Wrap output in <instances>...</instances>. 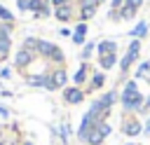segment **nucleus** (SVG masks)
Instances as JSON below:
<instances>
[{
    "instance_id": "nucleus-5",
    "label": "nucleus",
    "mask_w": 150,
    "mask_h": 145,
    "mask_svg": "<svg viewBox=\"0 0 150 145\" xmlns=\"http://www.w3.org/2000/svg\"><path fill=\"white\" fill-rule=\"evenodd\" d=\"M138 54H141V40H131V42H129V49H127V54H124V58H122V63H120L122 72H127V70L131 68V63L138 58Z\"/></svg>"
},
{
    "instance_id": "nucleus-19",
    "label": "nucleus",
    "mask_w": 150,
    "mask_h": 145,
    "mask_svg": "<svg viewBox=\"0 0 150 145\" xmlns=\"http://www.w3.org/2000/svg\"><path fill=\"white\" fill-rule=\"evenodd\" d=\"M103 82H105V75H103V72H96V75L91 77V87H89V89H101Z\"/></svg>"
},
{
    "instance_id": "nucleus-24",
    "label": "nucleus",
    "mask_w": 150,
    "mask_h": 145,
    "mask_svg": "<svg viewBox=\"0 0 150 145\" xmlns=\"http://www.w3.org/2000/svg\"><path fill=\"white\" fill-rule=\"evenodd\" d=\"M148 70H150V63H141V65H138V70H136V77L148 75Z\"/></svg>"
},
{
    "instance_id": "nucleus-15",
    "label": "nucleus",
    "mask_w": 150,
    "mask_h": 145,
    "mask_svg": "<svg viewBox=\"0 0 150 145\" xmlns=\"http://www.w3.org/2000/svg\"><path fill=\"white\" fill-rule=\"evenodd\" d=\"M38 47H40V40H38V37H26V40H23V49L38 54Z\"/></svg>"
},
{
    "instance_id": "nucleus-10",
    "label": "nucleus",
    "mask_w": 150,
    "mask_h": 145,
    "mask_svg": "<svg viewBox=\"0 0 150 145\" xmlns=\"http://www.w3.org/2000/svg\"><path fill=\"white\" fill-rule=\"evenodd\" d=\"M96 49H98L101 56H105V54H115V51H117V44H115L112 40H103V42L96 44Z\"/></svg>"
},
{
    "instance_id": "nucleus-6",
    "label": "nucleus",
    "mask_w": 150,
    "mask_h": 145,
    "mask_svg": "<svg viewBox=\"0 0 150 145\" xmlns=\"http://www.w3.org/2000/svg\"><path fill=\"white\" fill-rule=\"evenodd\" d=\"M9 33H12V23H2L0 26V63L9 56V44H12Z\"/></svg>"
},
{
    "instance_id": "nucleus-2",
    "label": "nucleus",
    "mask_w": 150,
    "mask_h": 145,
    "mask_svg": "<svg viewBox=\"0 0 150 145\" xmlns=\"http://www.w3.org/2000/svg\"><path fill=\"white\" fill-rule=\"evenodd\" d=\"M110 131H112V129H110L108 122H98V124L89 131V136L84 138V143H87V145H101V143L110 136Z\"/></svg>"
},
{
    "instance_id": "nucleus-31",
    "label": "nucleus",
    "mask_w": 150,
    "mask_h": 145,
    "mask_svg": "<svg viewBox=\"0 0 150 145\" xmlns=\"http://www.w3.org/2000/svg\"><path fill=\"white\" fill-rule=\"evenodd\" d=\"M143 133H148V136H150V119H148V124L143 126Z\"/></svg>"
},
{
    "instance_id": "nucleus-14",
    "label": "nucleus",
    "mask_w": 150,
    "mask_h": 145,
    "mask_svg": "<svg viewBox=\"0 0 150 145\" xmlns=\"http://www.w3.org/2000/svg\"><path fill=\"white\" fill-rule=\"evenodd\" d=\"M98 63H101V68H103V70H110V68L117 63V56H115V54H105V56H101V58H98Z\"/></svg>"
},
{
    "instance_id": "nucleus-27",
    "label": "nucleus",
    "mask_w": 150,
    "mask_h": 145,
    "mask_svg": "<svg viewBox=\"0 0 150 145\" xmlns=\"http://www.w3.org/2000/svg\"><path fill=\"white\" fill-rule=\"evenodd\" d=\"M0 117H5V119H7V117H9V110H7V108H5V105H0Z\"/></svg>"
},
{
    "instance_id": "nucleus-12",
    "label": "nucleus",
    "mask_w": 150,
    "mask_h": 145,
    "mask_svg": "<svg viewBox=\"0 0 150 145\" xmlns=\"http://www.w3.org/2000/svg\"><path fill=\"white\" fill-rule=\"evenodd\" d=\"M87 75H89V68H87V63H82L80 68H77V72H75V77H73V82H75V87H80L84 80H87Z\"/></svg>"
},
{
    "instance_id": "nucleus-33",
    "label": "nucleus",
    "mask_w": 150,
    "mask_h": 145,
    "mask_svg": "<svg viewBox=\"0 0 150 145\" xmlns=\"http://www.w3.org/2000/svg\"><path fill=\"white\" fill-rule=\"evenodd\" d=\"M21 145H33V143H30V140H23V143H21Z\"/></svg>"
},
{
    "instance_id": "nucleus-9",
    "label": "nucleus",
    "mask_w": 150,
    "mask_h": 145,
    "mask_svg": "<svg viewBox=\"0 0 150 145\" xmlns=\"http://www.w3.org/2000/svg\"><path fill=\"white\" fill-rule=\"evenodd\" d=\"M33 58H35V54H33V51L21 49V51L16 54V58H14V63H16V68H26V65H30V63H33Z\"/></svg>"
},
{
    "instance_id": "nucleus-25",
    "label": "nucleus",
    "mask_w": 150,
    "mask_h": 145,
    "mask_svg": "<svg viewBox=\"0 0 150 145\" xmlns=\"http://www.w3.org/2000/svg\"><path fill=\"white\" fill-rule=\"evenodd\" d=\"M124 5H127V7H131V9H138V7L143 5V0H124Z\"/></svg>"
},
{
    "instance_id": "nucleus-35",
    "label": "nucleus",
    "mask_w": 150,
    "mask_h": 145,
    "mask_svg": "<svg viewBox=\"0 0 150 145\" xmlns=\"http://www.w3.org/2000/svg\"><path fill=\"white\" fill-rule=\"evenodd\" d=\"M129 145H134V143H129Z\"/></svg>"
},
{
    "instance_id": "nucleus-17",
    "label": "nucleus",
    "mask_w": 150,
    "mask_h": 145,
    "mask_svg": "<svg viewBox=\"0 0 150 145\" xmlns=\"http://www.w3.org/2000/svg\"><path fill=\"white\" fill-rule=\"evenodd\" d=\"M145 33H148V23H145V21H141V23L131 30V37H134V40H138V37H143Z\"/></svg>"
},
{
    "instance_id": "nucleus-21",
    "label": "nucleus",
    "mask_w": 150,
    "mask_h": 145,
    "mask_svg": "<svg viewBox=\"0 0 150 145\" xmlns=\"http://www.w3.org/2000/svg\"><path fill=\"white\" fill-rule=\"evenodd\" d=\"M94 49H96V44H94V42H87V44H84V49H82V58L87 61V58L91 56V51H94Z\"/></svg>"
},
{
    "instance_id": "nucleus-16",
    "label": "nucleus",
    "mask_w": 150,
    "mask_h": 145,
    "mask_svg": "<svg viewBox=\"0 0 150 145\" xmlns=\"http://www.w3.org/2000/svg\"><path fill=\"white\" fill-rule=\"evenodd\" d=\"M56 19H59V21H68V19H70V7H68V5L56 7Z\"/></svg>"
},
{
    "instance_id": "nucleus-13",
    "label": "nucleus",
    "mask_w": 150,
    "mask_h": 145,
    "mask_svg": "<svg viewBox=\"0 0 150 145\" xmlns=\"http://www.w3.org/2000/svg\"><path fill=\"white\" fill-rule=\"evenodd\" d=\"M47 80H49V75H30V77H26V82L30 87H47Z\"/></svg>"
},
{
    "instance_id": "nucleus-34",
    "label": "nucleus",
    "mask_w": 150,
    "mask_h": 145,
    "mask_svg": "<svg viewBox=\"0 0 150 145\" xmlns=\"http://www.w3.org/2000/svg\"><path fill=\"white\" fill-rule=\"evenodd\" d=\"M98 2H103V0H98Z\"/></svg>"
},
{
    "instance_id": "nucleus-18",
    "label": "nucleus",
    "mask_w": 150,
    "mask_h": 145,
    "mask_svg": "<svg viewBox=\"0 0 150 145\" xmlns=\"http://www.w3.org/2000/svg\"><path fill=\"white\" fill-rule=\"evenodd\" d=\"M94 14H96V5H87V7H82V9H80V16H82L84 21H87V19H91Z\"/></svg>"
},
{
    "instance_id": "nucleus-30",
    "label": "nucleus",
    "mask_w": 150,
    "mask_h": 145,
    "mask_svg": "<svg viewBox=\"0 0 150 145\" xmlns=\"http://www.w3.org/2000/svg\"><path fill=\"white\" fill-rule=\"evenodd\" d=\"M68 0H52V5H56V7H61V5H66Z\"/></svg>"
},
{
    "instance_id": "nucleus-28",
    "label": "nucleus",
    "mask_w": 150,
    "mask_h": 145,
    "mask_svg": "<svg viewBox=\"0 0 150 145\" xmlns=\"http://www.w3.org/2000/svg\"><path fill=\"white\" fill-rule=\"evenodd\" d=\"M80 2H82V7H87V5H96L98 0H80Z\"/></svg>"
},
{
    "instance_id": "nucleus-32",
    "label": "nucleus",
    "mask_w": 150,
    "mask_h": 145,
    "mask_svg": "<svg viewBox=\"0 0 150 145\" xmlns=\"http://www.w3.org/2000/svg\"><path fill=\"white\" fill-rule=\"evenodd\" d=\"M2 136H5V133H2V126H0V145L5 143V138H2Z\"/></svg>"
},
{
    "instance_id": "nucleus-4",
    "label": "nucleus",
    "mask_w": 150,
    "mask_h": 145,
    "mask_svg": "<svg viewBox=\"0 0 150 145\" xmlns=\"http://www.w3.org/2000/svg\"><path fill=\"white\" fill-rule=\"evenodd\" d=\"M38 54H42L45 58H49V61H54V63H63V51H61L56 44H52V42H45V40H40Z\"/></svg>"
},
{
    "instance_id": "nucleus-3",
    "label": "nucleus",
    "mask_w": 150,
    "mask_h": 145,
    "mask_svg": "<svg viewBox=\"0 0 150 145\" xmlns=\"http://www.w3.org/2000/svg\"><path fill=\"white\" fill-rule=\"evenodd\" d=\"M120 129H122V133H124V136H129V138H134V136H138V133L143 131L141 119H138V117H134V115H124V117H122V122H120Z\"/></svg>"
},
{
    "instance_id": "nucleus-26",
    "label": "nucleus",
    "mask_w": 150,
    "mask_h": 145,
    "mask_svg": "<svg viewBox=\"0 0 150 145\" xmlns=\"http://www.w3.org/2000/svg\"><path fill=\"white\" fill-rule=\"evenodd\" d=\"M0 77H2V80L12 77V70H9V68H2V70H0Z\"/></svg>"
},
{
    "instance_id": "nucleus-1",
    "label": "nucleus",
    "mask_w": 150,
    "mask_h": 145,
    "mask_svg": "<svg viewBox=\"0 0 150 145\" xmlns=\"http://www.w3.org/2000/svg\"><path fill=\"white\" fill-rule=\"evenodd\" d=\"M143 94L138 91V84L131 80V82H127L124 84V89H122V108L127 110V112H141V108H143Z\"/></svg>"
},
{
    "instance_id": "nucleus-22",
    "label": "nucleus",
    "mask_w": 150,
    "mask_h": 145,
    "mask_svg": "<svg viewBox=\"0 0 150 145\" xmlns=\"http://www.w3.org/2000/svg\"><path fill=\"white\" fill-rule=\"evenodd\" d=\"M0 19H2V21H5V23H12V19H14V16H12V14H9V9H5V7H2V5H0Z\"/></svg>"
},
{
    "instance_id": "nucleus-11",
    "label": "nucleus",
    "mask_w": 150,
    "mask_h": 145,
    "mask_svg": "<svg viewBox=\"0 0 150 145\" xmlns=\"http://www.w3.org/2000/svg\"><path fill=\"white\" fill-rule=\"evenodd\" d=\"M84 35H87V23L82 21V23H77L75 33H73V42H75V44H82V42H84Z\"/></svg>"
},
{
    "instance_id": "nucleus-23",
    "label": "nucleus",
    "mask_w": 150,
    "mask_h": 145,
    "mask_svg": "<svg viewBox=\"0 0 150 145\" xmlns=\"http://www.w3.org/2000/svg\"><path fill=\"white\" fill-rule=\"evenodd\" d=\"M134 14H136V9H131V7H127V5H124V7H122V12H120V16H122V19H131Z\"/></svg>"
},
{
    "instance_id": "nucleus-29",
    "label": "nucleus",
    "mask_w": 150,
    "mask_h": 145,
    "mask_svg": "<svg viewBox=\"0 0 150 145\" xmlns=\"http://www.w3.org/2000/svg\"><path fill=\"white\" fill-rule=\"evenodd\" d=\"M120 5H124V0H112V9H117Z\"/></svg>"
},
{
    "instance_id": "nucleus-20",
    "label": "nucleus",
    "mask_w": 150,
    "mask_h": 145,
    "mask_svg": "<svg viewBox=\"0 0 150 145\" xmlns=\"http://www.w3.org/2000/svg\"><path fill=\"white\" fill-rule=\"evenodd\" d=\"M70 131H73V129H70V124H68V122H63V124H61V129H59V136H61V140H63V143H68Z\"/></svg>"
},
{
    "instance_id": "nucleus-8",
    "label": "nucleus",
    "mask_w": 150,
    "mask_h": 145,
    "mask_svg": "<svg viewBox=\"0 0 150 145\" xmlns=\"http://www.w3.org/2000/svg\"><path fill=\"white\" fill-rule=\"evenodd\" d=\"M63 101L70 103V105H77V103L84 101V91H82L80 87H66V89H63Z\"/></svg>"
},
{
    "instance_id": "nucleus-7",
    "label": "nucleus",
    "mask_w": 150,
    "mask_h": 145,
    "mask_svg": "<svg viewBox=\"0 0 150 145\" xmlns=\"http://www.w3.org/2000/svg\"><path fill=\"white\" fill-rule=\"evenodd\" d=\"M66 82H68V75H66V70H63V68H59V70H54V72L49 75V80H47V87H45V89L56 91V89L66 87Z\"/></svg>"
}]
</instances>
